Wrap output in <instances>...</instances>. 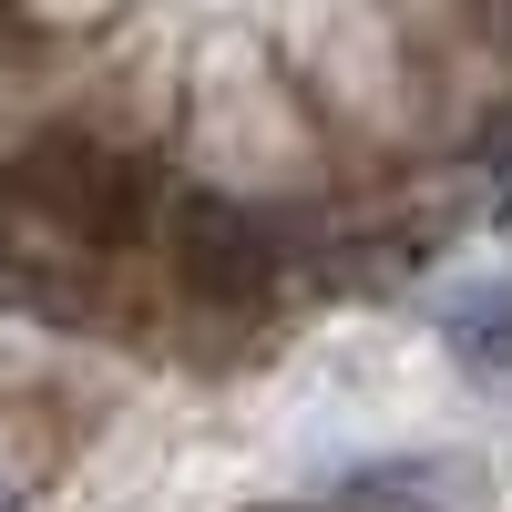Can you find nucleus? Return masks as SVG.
<instances>
[{"mask_svg":"<svg viewBox=\"0 0 512 512\" xmlns=\"http://www.w3.org/2000/svg\"><path fill=\"white\" fill-rule=\"evenodd\" d=\"M164 256H175V287L216 297V308H256L277 287V236L236 195H175L164 205Z\"/></svg>","mask_w":512,"mask_h":512,"instance_id":"f03ea898","label":"nucleus"},{"mask_svg":"<svg viewBox=\"0 0 512 512\" xmlns=\"http://www.w3.org/2000/svg\"><path fill=\"white\" fill-rule=\"evenodd\" d=\"M0 512H21V492H11V482H0Z\"/></svg>","mask_w":512,"mask_h":512,"instance_id":"39448f33","label":"nucleus"},{"mask_svg":"<svg viewBox=\"0 0 512 512\" xmlns=\"http://www.w3.org/2000/svg\"><path fill=\"white\" fill-rule=\"evenodd\" d=\"M21 195H31V216L72 236V246H134L144 216H154V175H144V154H123L103 134H52V144H31L21 154Z\"/></svg>","mask_w":512,"mask_h":512,"instance_id":"f257e3e1","label":"nucleus"},{"mask_svg":"<svg viewBox=\"0 0 512 512\" xmlns=\"http://www.w3.org/2000/svg\"><path fill=\"white\" fill-rule=\"evenodd\" d=\"M451 338L472 349V369H502L512 359V297H472V308L451 318Z\"/></svg>","mask_w":512,"mask_h":512,"instance_id":"7ed1b4c3","label":"nucleus"},{"mask_svg":"<svg viewBox=\"0 0 512 512\" xmlns=\"http://www.w3.org/2000/svg\"><path fill=\"white\" fill-rule=\"evenodd\" d=\"M492 216L512 226V144H502V164H492Z\"/></svg>","mask_w":512,"mask_h":512,"instance_id":"20e7f679","label":"nucleus"}]
</instances>
